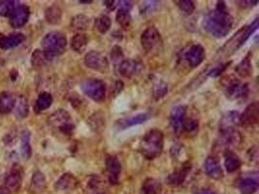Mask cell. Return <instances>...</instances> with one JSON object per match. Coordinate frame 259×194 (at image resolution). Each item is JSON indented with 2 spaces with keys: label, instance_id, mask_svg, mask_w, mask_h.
Returning <instances> with one entry per match:
<instances>
[{
  "label": "cell",
  "instance_id": "603a6c76",
  "mask_svg": "<svg viewBox=\"0 0 259 194\" xmlns=\"http://www.w3.org/2000/svg\"><path fill=\"white\" fill-rule=\"evenodd\" d=\"M25 40V36L22 33H12L9 35L0 36V49L10 50L20 45Z\"/></svg>",
  "mask_w": 259,
  "mask_h": 194
},
{
  "label": "cell",
  "instance_id": "4fadbf2b",
  "mask_svg": "<svg viewBox=\"0 0 259 194\" xmlns=\"http://www.w3.org/2000/svg\"><path fill=\"white\" fill-rule=\"evenodd\" d=\"M243 137L241 133L235 129H227L221 130L220 135V145L225 149L235 148L241 145Z\"/></svg>",
  "mask_w": 259,
  "mask_h": 194
},
{
  "label": "cell",
  "instance_id": "ac0fdd59",
  "mask_svg": "<svg viewBox=\"0 0 259 194\" xmlns=\"http://www.w3.org/2000/svg\"><path fill=\"white\" fill-rule=\"evenodd\" d=\"M259 120V107L258 102H254L246 108L243 115L240 116V124L253 127L257 125Z\"/></svg>",
  "mask_w": 259,
  "mask_h": 194
},
{
  "label": "cell",
  "instance_id": "f6af8a7d",
  "mask_svg": "<svg viewBox=\"0 0 259 194\" xmlns=\"http://www.w3.org/2000/svg\"><path fill=\"white\" fill-rule=\"evenodd\" d=\"M230 63H231V62H228V63H225V64H222V65H220V66H217V67L213 68L212 70L208 73V76L214 77V78L220 76L221 74H223V73L225 72V69L227 68V66H228Z\"/></svg>",
  "mask_w": 259,
  "mask_h": 194
},
{
  "label": "cell",
  "instance_id": "cb8c5ba5",
  "mask_svg": "<svg viewBox=\"0 0 259 194\" xmlns=\"http://www.w3.org/2000/svg\"><path fill=\"white\" fill-rule=\"evenodd\" d=\"M17 98L12 92L3 91L0 93V114L7 115L16 106Z\"/></svg>",
  "mask_w": 259,
  "mask_h": 194
},
{
  "label": "cell",
  "instance_id": "52a82bcc",
  "mask_svg": "<svg viewBox=\"0 0 259 194\" xmlns=\"http://www.w3.org/2000/svg\"><path fill=\"white\" fill-rule=\"evenodd\" d=\"M82 91L90 99L96 102H102L106 97V86L101 80L89 79L82 83Z\"/></svg>",
  "mask_w": 259,
  "mask_h": 194
},
{
  "label": "cell",
  "instance_id": "44dd1931",
  "mask_svg": "<svg viewBox=\"0 0 259 194\" xmlns=\"http://www.w3.org/2000/svg\"><path fill=\"white\" fill-rule=\"evenodd\" d=\"M204 171L208 176L214 180H221L224 178V170L218 159L214 157H209L205 160Z\"/></svg>",
  "mask_w": 259,
  "mask_h": 194
},
{
  "label": "cell",
  "instance_id": "ba28073f",
  "mask_svg": "<svg viewBox=\"0 0 259 194\" xmlns=\"http://www.w3.org/2000/svg\"><path fill=\"white\" fill-rule=\"evenodd\" d=\"M141 44L147 53H153L160 48L162 39L156 27L149 26L144 30L141 35Z\"/></svg>",
  "mask_w": 259,
  "mask_h": 194
},
{
  "label": "cell",
  "instance_id": "74e56055",
  "mask_svg": "<svg viewBox=\"0 0 259 194\" xmlns=\"http://www.w3.org/2000/svg\"><path fill=\"white\" fill-rule=\"evenodd\" d=\"M168 92V86L167 84L162 81V80H158L154 86L153 89V93H154V97L156 100H159L161 98H163Z\"/></svg>",
  "mask_w": 259,
  "mask_h": 194
},
{
  "label": "cell",
  "instance_id": "b9f144b4",
  "mask_svg": "<svg viewBox=\"0 0 259 194\" xmlns=\"http://www.w3.org/2000/svg\"><path fill=\"white\" fill-rule=\"evenodd\" d=\"M178 6L180 10L187 16H190L194 10H195V4L191 0H183V1H178Z\"/></svg>",
  "mask_w": 259,
  "mask_h": 194
},
{
  "label": "cell",
  "instance_id": "277c9868",
  "mask_svg": "<svg viewBox=\"0 0 259 194\" xmlns=\"http://www.w3.org/2000/svg\"><path fill=\"white\" fill-rule=\"evenodd\" d=\"M41 45L48 60H52L64 53L67 47V39L62 32L52 31L43 37Z\"/></svg>",
  "mask_w": 259,
  "mask_h": 194
},
{
  "label": "cell",
  "instance_id": "e575fe53",
  "mask_svg": "<svg viewBox=\"0 0 259 194\" xmlns=\"http://www.w3.org/2000/svg\"><path fill=\"white\" fill-rule=\"evenodd\" d=\"M94 25H95V28L101 33L104 34L106 33L107 31H109V29L111 28V25H112V20L111 18L107 15H101L99 16L98 18H96L95 19V22H94Z\"/></svg>",
  "mask_w": 259,
  "mask_h": 194
},
{
  "label": "cell",
  "instance_id": "7a4b0ae2",
  "mask_svg": "<svg viewBox=\"0 0 259 194\" xmlns=\"http://www.w3.org/2000/svg\"><path fill=\"white\" fill-rule=\"evenodd\" d=\"M259 28V18H256L250 25H245L232 36L225 45L219 50L217 57L219 59L229 57L235 52H237L251 35Z\"/></svg>",
  "mask_w": 259,
  "mask_h": 194
},
{
  "label": "cell",
  "instance_id": "30bf717a",
  "mask_svg": "<svg viewBox=\"0 0 259 194\" xmlns=\"http://www.w3.org/2000/svg\"><path fill=\"white\" fill-rule=\"evenodd\" d=\"M206 57V52L200 44L191 45L185 53V59L192 68L199 66Z\"/></svg>",
  "mask_w": 259,
  "mask_h": 194
},
{
  "label": "cell",
  "instance_id": "f1b7e54d",
  "mask_svg": "<svg viewBox=\"0 0 259 194\" xmlns=\"http://www.w3.org/2000/svg\"><path fill=\"white\" fill-rule=\"evenodd\" d=\"M142 191L144 194H160L162 191V187L159 181L154 178H148L143 183Z\"/></svg>",
  "mask_w": 259,
  "mask_h": 194
},
{
  "label": "cell",
  "instance_id": "c3c4849f",
  "mask_svg": "<svg viewBox=\"0 0 259 194\" xmlns=\"http://www.w3.org/2000/svg\"><path fill=\"white\" fill-rule=\"evenodd\" d=\"M0 194H11V192L5 186H0Z\"/></svg>",
  "mask_w": 259,
  "mask_h": 194
},
{
  "label": "cell",
  "instance_id": "8fae6325",
  "mask_svg": "<svg viewBox=\"0 0 259 194\" xmlns=\"http://www.w3.org/2000/svg\"><path fill=\"white\" fill-rule=\"evenodd\" d=\"M30 17V9L26 5H17V8L14 10V12L9 17L10 24L14 28H20L22 27L29 19Z\"/></svg>",
  "mask_w": 259,
  "mask_h": 194
},
{
  "label": "cell",
  "instance_id": "f546056e",
  "mask_svg": "<svg viewBox=\"0 0 259 194\" xmlns=\"http://www.w3.org/2000/svg\"><path fill=\"white\" fill-rule=\"evenodd\" d=\"M45 18L51 24H58L62 18V10L57 5H52L46 10Z\"/></svg>",
  "mask_w": 259,
  "mask_h": 194
},
{
  "label": "cell",
  "instance_id": "8d00e7d4",
  "mask_svg": "<svg viewBox=\"0 0 259 194\" xmlns=\"http://www.w3.org/2000/svg\"><path fill=\"white\" fill-rule=\"evenodd\" d=\"M116 19H117V22L121 25L122 28L127 29L131 24L132 18H131V15H130L129 11L124 10V9H120L117 13Z\"/></svg>",
  "mask_w": 259,
  "mask_h": 194
},
{
  "label": "cell",
  "instance_id": "484cf974",
  "mask_svg": "<svg viewBox=\"0 0 259 194\" xmlns=\"http://www.w3.org/2000/svg\"><path fill=\"white\" fill-rule=\"evenodd\" d=\"M87 43H88V38L85 33H77L71 39V48L76 53H84L86 51Z\"/></svg>",
  "mask_w": 259,
  "mask_h": 194
},
{
  "label": "cell",
  "instance_id": "bcb514c9",
  "mask_svg": "<svg viewBox=\"0 0 259 194\" xmlns=\"http://www.w3.org/2000/svg\"><path fill=\"white\" fill-rule=\"evenodd\" d=\"M238 3H240L239 4L240 6H242L244 8H247V7H253V6L258 5L259 1H239Z\"/></svg>",
  "mask_w": 259,
  "mask_h": 194
},
{
  "label": "cell",
  "instance_id": "3957f363",
  "mask_svg": "<svg viewBox=\"0 0 259 194\" xmlns=\"http://www.w3.org/2000/svg\"><path fill=\"white\" fill-rule=\"evenodd\" d=\"M164 135L159 129L150 130L140 143V153L149 160L158 158L163 151Z\"/></svg>",
  "mask_w": 259,
  "mask_h": 194
},
{
  "label": "cell",
  "instance_id": "836d02e7",
  "mask_svg": "<svg viewBox=\"0 0 259 194\" xmlns=\"http://www.w3.org/2000/svg\"><path fill=\"white\" fill-rule=\"evenodd\" d=\"M46 188V178L44 174L40 171H36L33 173L31 179V190L34 193H42Z\"/></svg>",
  "mask_w": 259,
  "mask_h": 194
},
{
  "label": "cell",
  "instance_id": "7bdbcfd3",
  "mask_svg": "<svg viewBox=\"0 0 259 194\" xmlns=\"http://www.w3.org/2000/svg\"><path fill=\"white\" fill-rule=\"evenodd\" d=\"M48 60V58L46 57L45 53L41 50H35L34 53H32V57H31V62L34 65L35 67H39L44 65Z\"/></svg>",
  "mask_w": 259,
  "mask_h": 194
},
{
  "label": "cell",
  "instance_id": "9c48e42d",
  "mask_svg": "<svg viewBox=\"0 0 259 194\" xmlns=\"http://www.w3.org/2000/svg\"><path fill=\"white\" fill-rule=\"evenodd\" d=\"M85 64L86 67L98 72L109 70V61L103 53L97 51H90L85 56Z\"/></svg>",
  "mask_w": 259,
  "mask_h": 194
},
{
  "label": "cell",
  "instance_id": "f35d334b",
  "mask_svg": "<svg viewBox=\"0 0 259 194\" xmlns=\"http://www.w3.org/2000/svg\"><path fill=\"white\" fill-rule=\"evenodd\" d=\"M16 1H1L0 2V16L2 17H10L14 10L17 8Z\"/></svg>",
  "mask_w": 259,
  "mask_h": 194
},
{
  "label": "cell",
  "instance_id": "7dc6e473",
  "mask_svg": "<svg viewBox=\"0 0 259 194\" xmlns=\"http://www.w3.org/2000/svg\"><path fill=\"white\" fill-rule=\"evenodd\" d=\"M116 1H104L103 4L110 10H114V8L116 7L117 4H115Z\"/></svg>",
  "mask_w": 259,
  "mask_h": 194
},
{
  "label": "cell",
  "instance_id": "f907efd6",
  "mask_svg": "<svg viewBox=\"0 0 259 194\" xmlns=\"http://www.w3.org/2000/svg\"><path fill=\"white\" fill-rule=\"evenodd\" d=\"M79 2H80V3H91L92 1H83V0H82V1H79Z\"/></svg>",
  "mask_w": 259,
  "mask_h": 194
},
{
  "label": "cell",
  "instance_id": "ffe728a7",
  "mask_svg": "<svg viewBox=\"0 0 259 194\" xmlns=\"http://www.w3.org/2000/svg\"><path fill=\"white\" fill-rule=\"evenodd\" d=\"M190 170H191L190 162L184 163L180 169L175 170L169 176L167 177V184L173 187L182 185L186 181Z\"/></svg>",
  "mask_w": 259,
  "mask_h": 194
},
{
  "label": "cell",
  "instance_id": "d6a6232c",
  "mask_svg": "<svg viewBox=\"0 0 259 194\" xmlns=\"http://www.w3.org/2000/svg\"><path fill=\"white\" fill-rule=\"evenodd\" d=\"M235 71L240 77H243V78H247V77L251 76V74L253 72L251 53H249L247 56H245V58L243 59L242 61L236 66Z\"/></svg>",
  "mask_w": 259,
  "mask_h": 194
},
{
  "label": "cell",
  "instance_id": "5b68a950",
  "mask_svg": "<svg viewBox=\"0 0 259 194\" xmlns=\"http://www.w3.org/2000/svg\"><path fill=\"white\" fill-rule=\"evenodd\" d=\"M221 85L225 96L230 100L246 99L250 92L247 84H244L239 79L231 75L224 77L221 81Z\"/></svg>",
  "mask_w": 259,
  "mask_h": 194
},
{
  "label": "cell",
  "instance_id": "e0dca14e",
  "mask_svg": "<svg viewBox=\"0 0 259 194\" xmlns=\"http://www.w3.org/2000/svg\"><path fill=\"white\" fill-rule=\"evenodd\" d=\"M144 68L142 62L135 59H125L122 60L119 66V73L122 77L133 78L139 75Z\"/></svg>",
  "mask_w": 259,
  "mask_h": 194
},
{
  "label": "cell",
  "instance_id": "60d3db41",
  "mask_svg": "<svg viewBox=\"0 0 259 194\" xmlns=\"http://www.w3.org/2000/svg\"><path fill=\"white\" fill-rule=\"evenodd\" d=\"M198 127H199L198 121L195 119H192V118H189V119L185 120L182 131L184 130L185 132H187L189 134H193L198 130Z\"/></svg>",
  "mask_w": 259,
  "mask_h": 194
},
{
  "label": "cell",
  "instance_id": "4dcf8cb0",
  "mask_svg": "<svg viewBox=\"0 0 259 194\" xmlns=\"http://www.w3.org/2000/svg\"><path fill=\"white\" fill-rule=\"evenodd\" d=\"M52 104V96L49 92H42L39 94L35 102V112L38 114L42 111L49 109Z\"/></svg>",
  "mask_w": 259,
  "mask_h": 194
},
{
  "label": "cell",
  "instance_id": "4316f807",
  "mask_svg": "<svg viewBox=\"0 0 259 194\" xmlns=\"http://www.w3.org/2000/svg\"><path fill=\"white\" fill-rule=\"evenodd\" d=\"M20 154L25 159H30L32 155V149L30 146V132L24 130L21 132L20 137Z\"/></svg>",
  "mask_w": 259,
  "mask_h": 194
},
{
  "label": "cell",
  "instance_id": "9a60e30c",
  "mask_svg": "<svg viewBox=\"0 0 259 194\" xmlns=\"http://www.w3.org/2000/svg\"><path fill=\"white\" fill-rule=\"evenodd\" d=\"M79 186V181L71 173H65L54 184V189L58 193L68 194L74 192Z\"/></svg>",
  "mask_w": 259,
  "mask_h": 194
},
{
  "label": "cell",
  "instance_id": "d4e9b609",
  "mask_svg": "<svg viewBox=\"0 0 259 194\" xmlns=\"http://www.w3.org/2000/svg\"><path fill=\"white\" fill-rule=\"evenodd\" d=\"M240 114L237 111H229L222 118L220 123L221 130L234 129L235 125L240 124Z\"/></svg>",
  "mask_w": 259,
  "mask_h": 194
},
{
  "label": "cell",
  "instance_id": "6da1fadb",
  "mask_svg": "<svg viewBox=\"0 0 259 194\" xmlns=\"http://www.w3.org/2000/svg\"><path fill=\"white\" fill-rule=\"evenodd\" d=\"M232 25L233 18L224 1L218 2L216 8L208 13L202 22L203 29L208 34L216 38H223L227 35Z\"/></svg>",
  "mask_w": 259,
  "mask_h": 194
},
{
  "label": "cell",
  "instance_id": "1f68e13d",
  "mask_svg": "<svg viewBox=\"0 0 259 194\" xmlns=\"http://www.w3.org/2000/svg\"><path fill=\"white\" fill-rule=\"evenodd\" d=\"M87 124L90 128L95 132H101L105 128V116L102 112H95L90 118L87 120Z\"/></svg>",
  "mask_w": 259,
  "mask_h": 194
},
{
  "label": "cell",
  "instance_id": "d590c367",
  "mask_svg": "<svg viewBox=\"0 0 259 194\" xmlns=\"http://www.w3.org/2000/svg\"><path fill=\"white\" fill-rule=\"evenodd\" d=\"M90 19L85 15H78L72 18L71 26L73 29L76 30H86L88 27Z\"/></svg>",
  "mask_w": 259,
  "mask_h": 194
},
{
  "label": "cell",
  "instance_id": "ab89813d",
  "mask_svg": "<svg viewBox=\"0 0 259 194\" xmlns=\"http://www.w3.org/2000/svg\"><path fill=\"white\" fill-rule=\"evenodd\" d=\"M15 107H16V110H17V115L19 118L24 119L28 116V113H29L28 102L23 96H19L18 100L16 102V106Z\"/></svg>",
  "mask_w": 259,
  "mask_h": 194
},
{
  "label": "cell",
  "instance_id": "d6986e66",
  "mask_svg": "<svg viewBox=\"0 0 259 194\" xmlns=\"http://www.w3.org/2000/svg\"><path fill=\"white\" fill-rule=\"evenodd\" d=\"M149 113H139L135 116H130L124 119H121L116 123V127L118 130H125L129 127L139 125L146 123L150 119Z\"/></svg>",
  "mask_w": 259,
  "mask_h": 194
},
{
  "label": "cell",
  "instance_id": "2e32d148",
  "mask_svg": "<svg viewBox=\"0 0 259 194\" xmlns=\"http://www.w3.org/2000/svg\"><path fill=\"white\" fill-rule=\"evenodd\" d=\"M259 187V173H253L243 177L238 182V189L242 194H255Z\"/></svg>",
  "mask_w": 259,
  "mask_h": 194
},
{
  "label": "cell",
  "instance_id": "83f0119b",
  "mask_svg": "<svg viewBox=\"0 0 259 194\" xmlns=\"http://www.w3.org/2000/svg\"><path fill=\"white\" fill-rule=\"evenodd\" d=\"M241 165H242V161L238 156H236L232 152H227L225 159V166L227 172L233 173L238 169H240Z\"/></svg>",
  "mask_w": 259,
  "mask_h": 194
},
{
  "label": "cell",
  "instance_id": "681fc988",
  "mask_svg": "<svg viewBox=\"0 0 259 194\" xmlns=\"http://www.w3.org/2000/svg\"><path fill=\"white\" fill-rule=\"evenodd\" d=\"M197 194H216V193L211 189H204V190L200 191Z\"/></svg>",
  "mask_w": 259,
  "mask_h": 194
},
{
  "label": "cell",
  "instance_id": "7402d4cb",
  "mask_svg": "<svg viewBox=\"0 0 259 194\" xmlns=\"http://www.w3.org/2000/svg\"><path fill=\"white\" fill-rule=\"evenodd\" d=\"M22 182V172L18 167H14L7 176L5 177L4 183L5 187L10 190V192H17L20 188Z\"/></svg>",
  "mask_w": 259,
  "mask_h": 194
},
{
  "label": "cell",
  "instance_id": "7c38bea8",
  "mask_svg": "<svg viewBox=\"0 0 259 194\" xmlns=\"http://www.w3.org/2000/svg\"><path fill=\"white\" fill-rule=\"evenodd\" d=\"M106 171L109 183L113 186L118 185L121 176V165L119 159L115 156H109L106 159Z\"/></svg>",
  "mask_w": 259,
  "mask_h": 194
},
{
  "label": "cell",
  "instance_id": "ee69618b",
  "mask_svg": "<svg viewBox=\"0 0 259 194\" xmlns=\"http://www.w3.org/2000/svg\"><path fill=\"white\" fill-rule=\"evenodd\" d=\"M159 2L157 1H145L141 4L140 11L142 14H150L157 8Z\"/></svg>",
  "mask_w": 259,
  "mask_h": 194
},
{
  "label": "cell",
  "instance_id": "8992f818",
  "mask_svg": "<svg viewBox=\"0 0 259 194\" xmlns=\"http://www.w3.org/2000/svg\"><path fill=\"white\" fill-rule=\"evenodd\" d=\"M71 121L72 119L69 113L62 109L53 112L48 118V123L51 126L59 129L60 132L66 135H70L75 129V125Z\"/></svg>",
  "mask_w": 259,
  "mask_h": 194
},
{
  "label": "cell",
  "instance_id": "5bb4252c",
  "mask_svg": "<svg viewBox=\"0 0 259 194\" xmlns=\"http://www.w3.org/2000/svg\"><path fill=\"white\" fill-rule=\"evenodd\" d=\"M187 111L188 108L185 105H178L174 107L170 113V125L172 127L173 131L175 133L182 132L183 124L185 120L187 119Z\"/></svg>",
  "mask_w": 259,
  "mask_h": 194
}]
</instances>
